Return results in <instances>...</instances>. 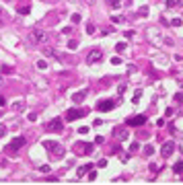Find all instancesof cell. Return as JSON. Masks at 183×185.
<instances>
[{"label":"cell","mask_w":183,"mask_h":185,"mask_svg":"<svg viewBox=\"0 0 183 185\" xmlns=\"http://www.w3.org/2000/svg\"><path fill=\"white\" fill-rule=\"evenodd\" d=\"M25 142H27V140H25V136H17V138L12 140V142L8 144V146H6V154H12V152H19V150H21V148L25 146Z\"/></svg>","instance_id":"obj_1"},{"label":"cell","mask_w":183,"mask_h":185,"mask_svg":"<svg viewBox=\"0 0 183 185\" xmlns=\"http://www.w3.org/2000/svg\"><path fill=\"white\" fill-rule=\"evenodd\" d=\"M47 39H49V35H47L43 29H33V31H31V41H33V43H39V45H41V43H46Z\"/></svg>","instance_id":"obj_2"},{"label":"cell","mask_w":183,"mask_h":185,"mask_svg":"<svg viewBox=\"0 0 183 185\" xmlns=\"http://www.w3.org/2000/svg\"><path fill=\"white\" fill-rule=\"evenodd\" d=\"M89 113V109H68L66 111V121H76Z\"/></svg>","instance_id":"obj_3"},{"label":"cell","mask_w":183,"mask_h":185,"mask_svg":"<svg viewBox=\"0 0 183 185\" xmlns=\"http://www.w3.org/2000/svg\"><path fill=\"white\" fill-rule=\"evenodd\" d=\"M43 146H46L47 150H52L56 156H64V152H66V150H64V146H60L58 142H52V140H46Z\"/></svg>","instance_id":"obj_4"},{"label":"cell","mask_w":183,"mask_h":185,"mask_svg":"<svg viewBox=\"0 0 183 185\" xmlns=\"http://www.w3.org/2000/svg\"><path fill=\"white\" fill-rule=\"evenodd\" d=\"M46 130H47V132H54V134H60V132L64 130V124H62L60 117H54V119L46 126Z\"/></svg>","instance_id":"obj_5"},{"label":"cell","mask_w":183,"mask_h":185,"mask_svg":"<svg viewBox=\"0 0 183 185\" xmlns=\"http://www.w3.org/2000/svg\"><path fill=\"white\" fill-rule=\"evenodd\" d=\"M144 124H146V115H134V117L128 119V126L130 127H140V126H144Z\"/></svg>","instance_id":"obj_6"},{"label":"cell","mask_w":183,"mask_h":185,"mask_svg":"<svg viewBox=\"0 0 183 185\" xmlns=\"http://www.w3.org/2000/svg\"><path fill=\"white\" fill-rule=\"evenodd\" d=\"M99 111H111L115 107V101H111V99H103V101H99V103L95 105Z\"/></svg>","instance_id":"obj_7"},{"label":"cell","mask_w":183,"mask_h":185,"mask_svg":"<svg viewBox=\"0 0 183 185\" xmlns=\"http://www.w3.org/2000/svg\"><path fill=\"white\" fill-rule=\"evenodd\" d=\"M160 152H162V156H165V158H167V156H171L173 152H175V142H173V140H167V142L162 144Z\"/></svg>","instance_id":"obj_8"},{"label":"cell","mask_w":183,"mask_h":185,"mask_svg":"<svg viewBox=\"0 0 183 185\" xmlns=\"http://www.w3.org/2000/svg\"><path fill=\"white\" fill-rule=\"evenodd\" d=\"M101 49H91L89 52V56H87V64H97L99 60H101Z\"/></svg>","instance_id":"obj_9"},{"label":"cell","mask_w":183,"mask_h":185,"mask_svg":"<svg viewBox=\"0 0 183 185\" xmlns=\"http://www.w3.org/2000/svg\"><path fill=\"white\" fill-rule=\"evenodd\" d=\"M87 99V91H80V92H74L72 95V101L74 103H80V101H84Z\"/></svg>","instance_id":"obj_10"},{"label":"cell","mask_w":183,"mask_h":185,"mask_svg":"<svg viewBox=\"0 0 183 185\" xmlns=\"http://www.w3.org/2000/svg\"><path fill=\"white\" fill-rule=\"evenodd\" d=\"M113 136H119L121 140H128V130L119 127V130H113Z\"/></svg>","instance_id":"obj_11"},{"label":"cell","mask_w":183,"mask_h":185,"mask_svg":"<svg viewBox=\"0 0 183 185\" xmlns=\"http://www.w3.org/2000/svg\"><path fill=\"white\" fill-rule=\"evenodd\" d=\"M91 169H93V165H91V162H89V165H84V167H80V169H78V177H82L84 173H89Z\"/></svg>","instance_id":"obj_12"},{"label":"cell","mask_w":183,"mask_h":185,"mask_svg":"<svg viewBox=\"0 0 183 185\" xmlns=\"http://www.w3.org/2000/svg\"><path fill=\"white\" fill-rule=\"evenodd\" d=\"M173 171H175L177 175H181V173H183V161L175 162V165H173Z\"/></svg>","instance_id":"obj_13"},{"label":"cell","mask_w":183,"mask_h":185,"mask_svg":"<svg viewBox=\"0 0 183 185\" xmlns=\"http://www.w3.org/2000/svg\"><path fill=\"white\" fill-rule=\"evenodd\" d=\"M144 154H146V156H152V154H154V146H144Z\"/></svg>","instance_id":"obj_14"},{"label":"cell","mask_w":183,"mask_h":185,"mask_svg":"<svg viewBox=\"0 0 183 185\" xmlns=\"http://www.w3.org/2000/svg\"><path fill=\"white\" fill-rule=\"evenodd\" d=\"M138 17H148V6H142V8L138 11Z\"/></svg>","instance_id":"obj_15"},{"label":"cell","mask_w":183,"mask_h":185,"mask_svg":"<svg viewBox=\"0 0 183 185\" xmlns=\"http://www.w3.org/2000/svg\"><path fill=\"white\" fill-rule=\"evenodd\" d=\"M37 68H39V70H46L47 68V62H46V60H37Z\"/></svg>","instance_id":"obj_16"},{"label":"cell","mask_w":183,"mask_h":185,"mask_svg":"<svg viewBox=\"0 0 183 185\" xmlns=\"http://www.w3.org/2000/svg\"><path fill=\"white\" fill-rule=\"evenodd\" d=\"M82 150L87 152V154H91L93 152V144H82Z\"/></svg>","instance_id":"obj_17"},{"label":"cell","mask_w":183,"mask_h":185,"mask_svg":"<svg viewBox=\"0 0 183 185\" xmlns=\"http://www.w3.org/2000/svg\"><path fill=\"white\" fill-rule=\"evenodd\" d=\"M126 43H124V41H121V43H117V45H115V49H117V52H126Z\"/></svg>","instance_id":"obj_18"},{"label":"cell","mask_w":183,"mask_h":185,"mask_svg":"<svg viewBox=\"0 0 183 185\" xmlns=\"http://www.w3.org/2000/svg\"><path fill=\"white\" fill-rule=\"evenodd\" d=\"M95 31H97V29H95V25H87V33H89V35H93Z\"/></svg>","instance_id":"obj_19"},{"label":"cell","mask_w":183,"mask_h":185,"mask_svg":"<svg viewBox=\"0 0 183 185\" xmlns=\"http://www.w3.org/2000/svg\"><path fill=\"white\" fill-rule=\"evenodd\" d=\"M138 148H140V146H138V142H132V144H130V152H136Z\"/></svg>","instance_id":"obj_20"},{"label":"cell","mask_w":183,"mask_h":185,"mask_svg":"<svg viewBox=\"0 0 183 185\" xmlns=\"http://www.w3.org/2000/svg\"><path fill=\"white\" fill-rule=\"evenodd\" d=\"M68 47H70V49H76V47H78V41H74V39L68 41Z\"/></svg>","instance_id":"obj_21"},{"label":"cell","mask_w":183,"mask_h":185,"mask_svg":"<svg viewBox=\"0 0 183 185\" xmlns=\"http://www.w3.org/2000/svg\"><path fill=\"white\" fill-rule=\"evenodd\" d=\"M169 25H171V27H179V25H181V19H173Z\"/></svg>","instance_id":"obj_22"},{"label":"cell","mask_w":183,"mask_h":185,"mask_svg":"<svg viewBox=\"0 0 183 185\" xmlns=\"http://www.w3.org/2000/svg\"><path fill=\"white\" fill-rule=\"evenodd\" d=\"M128 72H130V74H134V72H138V68L134 66V64H130V66H128Z\"/></svg>","instance_id":"obj_23"},{"label":"cell","mask_w":183,"mask_h":185,"mask_svg":"<svg viewBox=\"0 0 183 185\" xmlns=\"http://www.w3.org/2000/svg\"><path fill=\"white\" fill-rule=\"evenodd\" d=\"M19 12H21V14H29V6H21Z\"/></svg>","instance_id":"obj_24"},{"label":"cell","mask_w":183,"mask_h":185,"mask_svg":"<svg viewBox=\"0 0 183 185\" xmlns=\"http://www.w3.org/2000/svg\"><path fill=\"white\" fill-rule=\"evenodd\" d=\"M111 64H113V66H119V64H121V58H111Z\"/></svg>","instance_id":"obj_25"},{"label":"cell","mask_w":183,"mask_h":185,"mask_svg":"<svg viewBox=\"0 0 183 185\" xmlns=\"http://www.w3.org/2000/svg\"><path fill=\"white\" fill-rule=\"evenodd\" d=\"M95 179H97V173L91 169V173H89V181H95Z\"/></svg>","instance_id":"obj_26"},{"label":"cell","mask_w":183,"mask_h":185,"mask_svg":"<svg viewBox=\"0 0 183 185\" xmlns=\"http://www.w3.org/2000/svg\"><path fill=\"white\" fill-rule=\"evenodd\" d=\"M165 4H167V8H173V6H175V4H177V2H175V0H167V2H165Z\"/></svg>","instance_id":"obj_27"},{"label":"cell","mask_w":183,"mask_h":185,"mask_svg":"<svg viewBox=\"0 0 183 185\" xmlns=\"http://www.w3.org/2000/svg\"><path fill=\"white\" fill-rule=\"evenodd\" d=\"M78 132H80V134H82V136H84V134H89V127H87V126H82V127H80V130H78Z\"/></svg>","instance_id":"obj_28"},{"label":"cell","mask_w":183,"mask_h":185,"mask_svg":"<svg viewBox=\"0 0 183 185\" xmlns=\"http://www.w3.org/2000/svg\"><path fill=\"white\" fill-rule=\"evenodd\" d=\"M4 134H6V126H2V124H0V138H2Z\"/></svg>","instance_id":"obj_29"},{"label":"cell","mask_w":183,"mask_h":185,"mask_svg":"<svg viewBox=\"0 0 183 185\" xmlns=\"http://www.w3.org/2000/svg\"><path fill=\"white\" fill-rule=\"evenodd\" d=\"M72 23H80V14H72Z\"/></svg>","instance_id":"obj_30"},{"label":"cell","mask_w":183,"mask_h":185,"mask_svg":"<svg viewBox=\"0 0 183 185\" xmlns=\"http://www.w3.org/2000/svg\"><path fill=\"white\" fill-rule=\"evenodd\" d=\"M111 21H113V23H121L124 19H121V17H115V14H113V17H111Z\"/></svg>","instance_id":"obj_31"},{"label":"cell","mask_w":183,"mask_h":185,"mask_svg":"<svg viewBox=\"0 0 183 185\" xmlns=\"http://www.w3.org/2000/svg\"><path fill=\"white\" fill-rule=\"evenodd\" d=\"M39 171H41V173H49V167H47V165H43V167H39Z\"/></svg>","instance_id":"obj_32"},{"label":"cell","mask_w":183,"mask_h":185,"mask_svg":"<svg viewBox=\"0 0 183 185\" xmlns=\"http://www.w3.org/2000/svg\"><path fill=\"white\" fill-rule=\"evenodd\" d=\"M140 97H142V92L138 91V92H136V95H134V103H138V101H140Z\"/></svg>","instance_id":"obj_33"},{"label":"cell","mask_w":183,"mask_h":185,"mask_svg":"<svg viewBox=\"0 0 183 185\" xmlns=\"http://www.w3.org/2000/svg\"><path fill=\"white\" fill-rule=\"evenodd\" d=\"M27 117H29V121H35V119H37V113H29Z\"/></svg>","instance_id":"obj_34"},{"label":"cell","mask_w":183,"mask_h":185,"mask_svg":"<svg viewBox=\"0 0 183 185\" xmlns=\"http://www.w3.org/2000/svg\"><path fill=\"white\" fill-rule=\"evenodd\" d=\"M43 54H46V56H56V52H54V49H46Z\"/></svg>","instance_id":"obj_35"},{"label":"cell","mask_w":183,"mask_h":185,"mask_svg":"<svg viewBox=\"0 0 183 185\" xmlns=\"http://www.w3.org/2000/svg\"><path fill=\"white\" fill-rule=\"evenodd\" d=\"M175 101H181V103H183V95H181V92H177V95H175Z\"/></svg>","instance_id":"obj_36"},{"label":"cell","mask_w":183,"mask_h":185,"mask_svg":"<svg viewBox=\"0 0 183 185\" xmlns=\"http://www.w3.org/2000/svg\"><path fill=\"white\" fill-rule=\"evenodd\" d=\"M14 109H17V111H23V103H14Z\"/></svg>","instance_id":"obj_37"},{"label":"cell","mask_w":183,"mask_h":185,"mask_svg":"<svg viewBox=\"0 0 183 185\" xmlns=\"http://www.w3.org/2000/svg\"><path fill=\"white\" fill-rule=\"evenodd\" d=\"M128 37V39H132V37H134V31H126V33H124Z\"/></svg>","instance_id":"obj_38"},{"label":"cell","mask_w":183,"mask_h":185,"mask_svg":"<svg viewBox=\"0 0 183 185\" xmlns=\"http://www.w3.org/2000/svg\"><path fill=\"white\" fill-rule=\"evenodd\" d=\"M119 2H121V0H109V4H111V6H117Z\"/></svg>","instance_id":"obj_39"},{"label":"cell","mask_w":183,"mask_h":185,"mask_svg":"<svg viewBox=\"0 0 183 185\" xmlns=\"http://www.w3.org/2000/svg\"><path fill=\"white\" fill-rule=\"evenodd\" d=\"M6 103V101H4V97H2V95H0V107H2V105Z\"/></svg>","instance_id":"obj_40"},{"label":"cell","mask_w":183,"mask_h":185,"mask_svg":"<svg viewBox=\"0 0 183 185\" xmlns=\"http://www.w3.org/2000/svg\"><path fill=\"white\" fill-rule=\"evenodd\" d=\"M4 165H6V161H4V158H0V167H4Z\"/></svg>","instance_id":"obj_41"},{"label":"cell","mask_w":183,"mask_h":185,"mask_svg":"<svg viewBox=\"0 0 183 185\" xmlns=\"http://www.w3.org/2000/svg\"><path fill=\"white\" fill-rule=\"evenodd\" d=\"M175 2H177V4H183V0H175Z\"/></svg>","instance_id":"obj_42"},{"label":"cell","mask_w":183,"mask_h":185,"mask_svg":"<svg viewBox=\"0 0 183 185\" xmlns=\"http://www.w3.org/2000/svg\"><path fill=\"white\" fill-rule=\"evenodd\" d=\"M87 2H89V4H93V2H95V0H87Z\"/></svg>","instance_id":"obj_43"}]
</instances>
